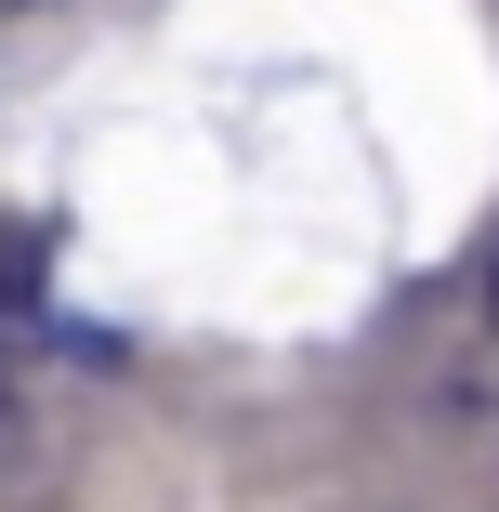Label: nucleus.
<instances>
[{
    "mask_svg": "<svg viewBox=\"0 0 499 512\" xmlns=\"http://www.w3.org/2000/svg\"><path fill=\"white\" fill-rule=\"evenodd\" d=\"M40 276H53L40 224H0V302H40Z\"/></svg>",
    "mask_w": 499,
    "mask_h": 512,
    "instance_id": "nucleus-1",
    "label": "nucleus"
},
{
    "mask_svg": "<svg viewBox=\"0 0 499 512\" xmlns=\"http://www.w3.org/2000/svg\"><path fill=\"white\" fill-rule=\"evenodd\" d=\"M27 447V394H14V355H0V460Z\"/></svg>",
    "mask_w": 499,
    "mask_h": 512,
    "instance_id": "nucleus-2",
    "label": "nucleus"
},
{
    "mask_svg": "<svg viewBox=\"0 0 499 512\" xmlns=\"http://www.w3.org/2000/svg\"><path fill=\"white\" fill-rule=\"evenodd\" d=\"M486 329H499V263H486Z\"/></svg>",
    "mask_w": 499,
    "mask_h": 512,
    "instance_id": "nucleus-3",
    "label": "nucleus"
},
{
    "mask_svg": "<svg viewBox=\"0 0 499 512\" xmlns=\"http://www.w3.org/2000/svg\"><path fill=\"white\" fill-rule=\"evenodd\" d=\"M0 14H27V0H0Z\"/></svg>",
    "mask_w": 499,
    "mask_h": 512,
    "instance_id": "nucleus-4",
    "label": "nucleus"
}]
</instances>
